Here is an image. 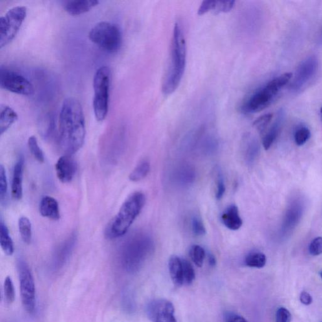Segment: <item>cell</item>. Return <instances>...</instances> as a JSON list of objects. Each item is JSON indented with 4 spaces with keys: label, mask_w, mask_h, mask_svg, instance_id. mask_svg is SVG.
<instances>
[{
    "label": "cell",
    "mask_w": 322,
    "mask_h": 322,
    "mask_svg": "<svg viewBox=\"0 0 322 322\" xmlns=\"http://www.w3.org/2000/svg\"><path fill=\"white\" fill-rule=\"evenodd\" d=\"M302 207L299 202L293 203L286 212L284 218V229L289 231L294 228L299 222L302 215Z\"/></svg>",
    "instance_id": "24"
},
{
    "label": "cell",
    "mask_w": 322,
    "mask_h": 322,
    "mask_svg": "<svg viewBox=\"0 0 322 322\" xmlns=\"http://www.w3.org/2000/svg\"><path fill=\"white\" fill-rule=\"evenodd\" d=\"M147 314L152 322H177L174 307L166 300H155L147 306Z\"/></svg>",
    "instance_id": "12"
},
{
    "label": "cell",
    "mask_w": 322,
    "mask_h": 322,
    "mask_svg": "<svg viewBox=\"0 0 322 322\" xmlns=\"http://www.w3.org/2000/svg\"><path fill=\"white\" fill-rule=\"evenodd\" d=\"M225 193V182L223 180L222 174L220 172L218 173L217 179H216V198L217 200H220L224 195Z\"/></svg>",
    "instance_id": "40"
},
{
    "label": "cell",
    "mask_w": 322,
    "mask_h": 322,
    "mask_svg": "<svg viewBox=\"0 0 322 322\" xmlns=\"http://www.w3.org/2000/svg\"><path fill=\"white\" fill-rule=\"evenodd\" d=\"M310 130L306 127H301L298 129L295 133V141L299 146H303L310 139Z\"/></svg>",
    "instance_id": "34"
},
{
    "label": "cell",
    "mask_w": 322,
    "mask_h": 322,
    "mask_svg": "<svg viewBox=\"0 0 322 322\" xmlns=\"http://www.w3.org/2000/svg\"><path fill=\"white\" fill-rule=\"evenodd\" d=\"M284 118V111H280L278 113L277 119L272 125V126L269 129L268 132L264 135L262 139V146H263L265 150H268L273 145L274 142L276 141L278 134L281 130L282 123Z\"/></svg>",
    "instance_id": "22"
},
{
    "label": "cell",
    "mask_w": 322,
    "mask_h": 322,
    "mask_svg": "<svg viewBox=\"0 0 322 322\" xmlns=\"http://www.w3.org/2000/svg\"><path fill=\"white\" fill-rule=\"evenodd\" d=\"M99 4L97 0H66L62 2L64 9L72 16L89 12Z\"/></svg>",
    "instance_id": "15"
},
{
    "label": "cell",
    "mask_w": 322,
    "mask_h": 322,
    "mask_svg": "<svg viewBox=\"0 0 322 322\" xmlns=\"http://www.w3.org/2000/svg\"><path fill=\"white\" fill-rule=\"evenodd\" d=\"M76 241L77 236L73 233L59 245L52 258V268L53 270H60L67 263L73 253Z\"/></svg>",
    "instance_id": "13"
},
{
    "label": "cell",
    "mask_w": 322,
    "mask_h": 322,
    "mask_svg": "<svg viewBox=\"0 0 322 322\" xmlns=\"http://www.w3.org/2000/svg\"><path fill=\"white\" fill-rule=\"evenodd\" d=\"M273 114H265V115H262L261 117L258 118V119L254 122V127H255L259 132L262 133L264 132V130H266L267 127H268L269 124H270L271 120L273 119Z\"/></svg>",
    "instance_id": "36"
},
{
    "label": "cell",
    "mask_w": 322,
    "mask_h": 322,
    "mask_svg": "<svg viewBox=\"0 0 322 322\" xmlns=\"http://www.w3.org/2000/svg\"><path fill=\"white\" fill-rule=\"evenodd\" d=\"M320 275H321V277L322 279V271H321V273H320Z\"/></svg>",
    "instance_id": "46"
},
{
    "label": "cell",
    "mask_w": 322,
    "mask_h": 322,
    "mask_svg": "<svg viewBox=\"0 0 322 322\" xmlns=\"http://www.w3.org/2000/svg\"><path fill=\"white\" fill-rule=\"evenodd\" d=\"M319 61L316 57L311 56L300 64L290 85L291 90L299 92L303 89L316 74Z\"/></svg>",
    "instance_id": "11"
},
{
    "label": "cell",
    "mask_w": 322,
    "mask_h": 322,
    "mask_svg": "<svg viewBox=\"0 0 322 322\" xmlns=\"http://www.w3.org/2000/svg\"><path fill=\"white\" fill-rule=\"evenodd\" d=\"M244 142L246 159L249 162L253 161L259 151V144L255 139L249 135L245 137Z\"/></svg>",
    "instance_id": "29"
},
{
    "label": "cell",
    "mask_w": 322,
    "mask_h": 322,
    "mask_svg": "<svg viewBox=\"0 0 322 322\" xmlns=\"http://www.w3.org/2000/svg\"><path fill=\"white\" fill-rule=\"evenodd\" d=\"M190 255L191 259L196 266L201 268L203 266L205 257V252L202 247L198 245H193L190 249Z\"/></svg>",
    "instance_id": "31"
},
{
    "label": "cell",
    "mask_w": 322,
    "mask_h": 322,
    "mask_svg": "<svg viewBox=\"0 0 322 322\" xmlns=\"http://www.w3.org/2000/svg\"><path fill=\"white\" fill-rule=\"evenodd\" d=\"M145 194L141 192L131 194L123 203L105 231L109 239H115L127 233L145 205Z\"/></svg>",
    "instance_id": "3"
},
{
    "label": "cell",
    "mask_w": 322,
    "mask_h": 322,
    "mask_svg": "<svg viewBox=\"0 0 322 322\" xmlns=\"http://www.w3.org/2000/svg\"><path fill=\"white\" fill-rule=\"evenodd\" d=\"M4 297L6 303L12 304L15 299V291L12 278L7 277L5 278L3 284Z\"/></svg>",
    "instance_id": "33"
},
{
    "label": "cell",
    "mask_w": 322,
    "mask_h": 322,
    "mask_svg": "<svg viewBox=\"0 0 322 322\" xmlns=\"http://www.w3.org/2000/svg\"><path fill=\"white\" fill-rule=\"evenodd\" d=\"M209 263L211 267H215L216 266V258L212 254H209Z\"/></svg>",
    "instance_id": "43"
},
{
    "label": "cell",
    "mask_w": 322,
    "mask_h": 322,
    "mask_svg": "<svg viewBox=\"0 0 322 322\" xmlns=\"http://www.w3.org/2000/svg\"><path fill=\"white\" fill-rule=\"evenodd\" d=\"M169 270L174 285L177 287L183 285V265L181 259L176 256H172L169 260Z\"/></svg>",
    "instance_id": "23"
},
{
    "label": "cell",
    "mask_w": 322,
    "mask_h": 322,
    "mask_svg": "<svg viewBox=\"0 0 322 322\" xmlns=\"http://www.w3.org/2000/svg\"><path fill=\"white\" fill-rule=\"evenodd\" d=\"M225 320V322H247L244 317L234 313H227Z\"/></svg>",
    "instance_id": "41"
},
{
    "label": "cell",
    "mask_w": 322,
    "mask_h": 322,
    "mask_svg": "<svg viewBox=\"0 0 322 322\" xmlns=\"http://www.w3.org/2000/svg\"><path fill=\"white\" fill-rule=\"evenodd\" d=\"M21 302L28 313L34 312L36 306V286L34 277L27 262L19 259L17 263Z\"/></svg>",
    "instance_id": "9"
},
{
    "label": "cell",
    "mask_w": 322,
    "mask_h": 322,
    "mask_svg": "<svg viewBox=\"0 0 322 322\" xmlns=\"http://www.w3.org/2000/svg\"><path fill=\"white\" fill-rule=\"evenodd\" d=\"M186 61L187 47L185 36L181 24L177 22L173 28L170 61L162 84L164 95H172L179 87L185 74Z\"/></svg>",
    "instance_id": "2"
},
{
    "label": "cell",
    "mask_w": 322,
    "mask_h": 322,
    "mask_svg": "<svg viewBox=\"0 0 322 322\" xmlns=\"http://www.w3.org/2000/svg\"><path fill=\"white\" fill-rule=\"evenodd\" d=\"M86 125L82 104L76 98L63 102L59 119L58 145L64 155H72L84 144Z\"/></svg>",
    "instance_id": "1"
},
{
    "label": "cell",
    "mask_w": 322,
    "mask_h": 322,
    "mask_svg": "<svg viewBox=\"0 0 322 322\" xmlns=\"http://www.w3.org/2000/svg\"><path fill=\"white\" fill-rule=\"evenodd\" d=\"M27 14V8L24 6H14L6 12L0 19V49L15 39Z\"/></svg>",
    "instance_id": "8"
},
{
    "label": "cell",
    "mask_w": 322,
    "mask_h": 322,
    "mask_svg": "<svg viewBox=\"0 0 322 322\" xmlns=\"http://www.w3.org/2000/svg\"><path fill=\"white\" fill-rule=\"evenodd\" d=\"M0 245L6 256H10L14 254V242L10 236L8 228L3 221L0 223Z\"/></svg>",
    "instance_id": "25"
},
{
    "label": "cell",
    "mask_w": 322,
    "mask_h": 322,
    "mask_svg": "<svg viewBox=\"0 0 322 322\" xmlns=\"http://www.w3.org/2000/svg\"><path fill=\"white\" fill-rule=\"evenodd\" d=\"M88 36L92 43L107 53H117L122 47L121 30L117 25L109 21L96 23L89 31Z\"/></svg>",
    "instance_id": "6"
},
{
    "label": "cell",
    "mask_w": 322,
    "mask_h": 322,
    "mask_svg": "<svg viewBox=\"0 0 322 322\" xmlns=\"http://www.w3.org/2000/svg\"><path fill=\"white\" fill-rule=\"evenodd\" d=\"M19 116L8 105L0 106V134L3 135L18 120Z\"/></svg>",
    "instance_id": "21"
},
{
    "label": "cell",
    "mask_w": 322,
    "mask_h": 322,
    "mask_svg": "<svg viewBox=\"0 0 322 322\" xmlns=\"http://www.w3.org/2000/svg\"><path fill=\"white\" fill-rule=\"evenodd\" d=\"M225 226L231 231H237L242 225V220L238 212V207L235 205H230L221 216Z\"/></svg>",
    "instance_id": "19"
},
{
    "label": "cell",
    "mask_w": 322,
    "mask_h": 322,
    "mask_svg": "<svg viewBox=\"0 0 322 322\" xmlns=\"http://www.w3.org/2000/svg\"><path fill=\"white\" fill-rule=\"evenodd\" d=\"M19 229L21 239L25 244H29L32 237V224L29 219L21 216L19 220Z\"/></svg>",
    "instance_id": "27"
},
{
    "label": "cell",
    "mask_w": 322,
    "mask_h": 322,
    "mask_svg": "<svg viewBox=\"0 0 322 322\" xmlns=\"http://www.w3.org/2000/svg\"><path fill=\"white\" fill-rule=\"evenodd\" d=\"M318 43L320 45H322V30H321V32L320 33L319 38H318Z\"/></svg>",
    "instance_id": "44"
},
{
    "label": "cell",
    "mask_w": 322,
    "mask_h": 322,
    "mask_svg": "<svg viewBox=\"0 0 322 322\" xmlns=\"http://www.w3.org/2000/svg\"><path fill=\"white\" fill-rule=\"evenodd\" d=\"M192 228L193 232L197 236H204L206 234V229L204 224L200 218L194 216L192 220Z\"/></svg>",
    "instance_id": "37"
},
{
    "label": "cell",
    "mask_w": 322,
    "mask_h": 322,
    "mask_svg": "<svg viewBox=\"0 0 322 322\" xmlns=\"http://www.w3.org/2000/svg\"><path fill=\"white\" fill-rule=\"evenodd\" d=\"M321 116H322V108H321Z\"/></svg>",
    "instance_id": "45"
},
{
    "label": "cell",
    "mask_w": 322,
    "mask_h": 322,
    "mask_svg": "<svg viewBox=\"0 0 322 322\" xmlns=\"http://www.w3.org/2000/svg\"><path fill=\"white\" fill-rule=\"evenodd\" d=\"M266 256L263 253L254 252L246 256L245 263L251 268H262L266 265Z\"/></svg>",
    "instance_id": "28"
},
{
    "label": "cell",
    "mask_w": 322,
    "mask_h": 322,
    "mask_svg": "<svg viewBox=\"0 0 322 322\" xmlns=\"http://www.w3.org/2000/svg\"><path fill=\"white\" fill-rule=\"evenodd\" d=\"M300 301L304 305H310L312 303L313 299L312 296L308 293L303 291L300 296Z\"/></svg>",
    "instance_id": "42"
},
{
    "label": "cell",
    "mask_w": 322,
    "mask_h": 322,
    "mask_svg": "<svg viewBox=\"0 0 322 322\" xmlns=\"http://www.w3.org/2000/svg\"><path fill=\"white\" fill-rule=\"evenodd\" d=\"M39 132L43 139L49 141L56 134V124L54 116L52 113H46L39 118Z\"/></svg>",
    "instance_id": "20"
},
{
    "label": "cell",
    "mask_w": 322,
    "mask_h": 322,
    "mask_svg": "<svg viewBox=\"0 0 322 322\" xmlns=\"http://www.w3.org/2000/svg\"><path fill=\"white\" fill-rule=\"evenodd\" d=\"M292 78V73H286L269 81L249 96L241 107V109L245 113H255L268 108L279 91L288 85Z\"/></svg>",
    "instance_id": "4"
},
{
    "label": "cell",
    "mask_w": 322,
    "mask_h": 322,
    "mask_svg": "<svg viewBox=\"0 0 322 322\" xmlns=\"http://www.w3.org/2000/svg\"><path fill=\"white\" fill-rule=\"evenodd\" d=\"M24 158L21 155L14 166L12 183V195L15 200H21L23 196Z\"/></svg>",
    "instance_id": "16"
},
{
    "label": "cell",
    "mask_w": 322,
    "mask_h": 322,
    "mask_svg": "<svg viewBox=\"0 0 322 322\" xmlns=\"http://www.w3.org/2000/svg\"><path fill=\"white\" fill-rule=\"evenodd\" d=\"M0 86L11 93L23 96H31L34 87L25 76L8 67H0Z\"/></svg>",
    "instance_id": "10"
},
{
    "label": "cell",
    "mask_w": 322,
    "mask_h": 322,
    "mask_svg": "<svg viewBox=\"0 0 322 322\" xmlns=\"http://www.w3.org/2000/svg\"><path fill=\"white\" fill-rule=\"evenodd\" d=\"M291 315L290 311L284 307L278 309L276 314V322H291Z\"/></svg>",
    "instance_id": "39"
},
{
    "label": "cell",
    "mask_w": 322,
    "mask_h": 322,
    "mask_svg": "<svg viewBox=\"0 0 322 322\" xmlns=\"http://www.w3.org/2000/svg\"><path fill=\"white\" fill-rule=\"evenodd\" d=\"M8 193V182L4 166H0V199L1 202L5 200Z\"/></svg>",
    "instance_id": "35"
},
{
    "label": "cell",
    "mask_w": 322,
    "mask_h": 322,
    "mask_svg": "<svg viewBox=\"0 0 322 322\" xmlns=\"http://www.w3.org/2000/svg\"><path fill=\"white\" fill-rule=\"evenodd\" d=\"M28 146L34 158L39 163H43L45 160L44 154H43V150H41L40 146L39 145L37 138L34 135L28 138Z\"/></svg>",
    "instance_id": "30"
},
{
    "label": "cell",
    "mask_w": 322,
    "mask_h": 322,
    "mask_svg": "<svg viewBox=\"0 0 322 322\" xmlns=\"http://www.w3.org/2000/svg\"><path fill=\"white\" fill-rule=\"evenodd\" d=\"M183 265V284L190 285L195 279V272L193 267L188 260L181 259Z\"/></svg>",
    "instance_id": "32"
},
{
    "label": "cell",
    "mask_w": 322,
    "mask_h": 322,
    "mask_svg": "<svg viewBox=\"0 0 322 322\" xmlns=\"http://www.w3.org/2000/svg\"><path fill=\"white\" fill-rule=\"evenodd\" d=\"M149 246L150 240L144 236H135L126 241L120 253V260L124 268L129 272L136 271L143 262Z\"/></svg>",
    "instance_id": "7"
},
{
    "label": "cell",
    "mask_w": 322,
    "mask_h": 322,
    "mask_svg": "<svg viewBox=\"0 0 322 322\" xmlns=\"http://www.w3.org/2000/svg\"><path fill=\"white\" fill-rule=\"evenodd\" d=\"M150 164L147 159L142 160L129 175V179L131 181L138 182L142 180L148 176L150 172Z\"/></svg>",
    "instance_id": "26"
},
{
    "label": "cell",
    "mask_w": 322,
    "mask_h": 322,
    "mask_svg": "<svg viewBox=\"0 0 322 322\" xmlns=\"http://www.w3.org/2000/svg\"><path fill=\"white\" fill-rule=\"evenodd\" d=\"M235 1H204L198 10V15H203L208 12L215 14L229 12L235 5Z\"/></svg>",
    "instance_id": "18"
},
{
    "label": "cell",
    "mask_w": 322,
    "mask_h": 322,
    "mask_svg": "<svg viewBox=\"0 0 322 322\" xmlns=\"http://www.w3.org/2000/svg\"><path fill=\"white\" fill-rule=\"evenodd\" d=\"M309 252L311 255L317 256L322 254V237L319 236L314 238L309 246Z\"/></svg>",
    "instance_id": "38"
},
{
    "label": "cell",
    "mask_w": 322,
    "mask_h": 322,
    "mask_svg": "<svg viewBox=\"0 0 322 322\" xmlns=\"http://www.w3.org/2000/svg\"><path fill=\"white\" fill-rule=\"evenodd\" d=\"M77 165L72 155H63L56 164V172L59 181L63 183H70L75 176Z\"/></svg>",
    "instance_id": "14"
},
{
    "label": "cell",
    "mask_w": 322,
    "mask_h": 322,
    "mask_svg": "<svg viewBox=\"0 0 322 322\" xmlns=\"http://www.w3.org/2000/svg\"><path fill=\"white\" fill-rule=\"evenodd\" d=\"M39 211L42 216L50 220H58L60 218L59 203L53 197H43L39 206Z\"/></svg>",
    "instance_id": "17"
},
{
    "label": "cell",
    "mask_w": 322,
    "mask_h": 322,
    "mask_svg": "<svg viewBox=\"0 0 322 322\" xmlns=\"http://www.w3.org/2000/svg\"><path fill=\"white\" fill-rule=\"evenodd\" d=\"M110 69L106 65L96 70L93 78V107L96 119L103 122L108 113Z\"/></svg>",
    "instance_id": "5"
}]
</instances>
